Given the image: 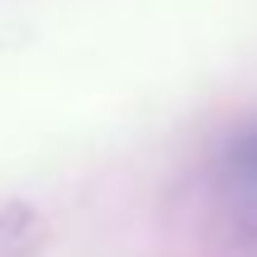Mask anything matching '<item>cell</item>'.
<instances>
[{"label":"cell","mask_w":257,"mask_h":257,"mask_svg":"<svg viewBox=\"0 0 257 257\" xmlns=\"http://www.w3.org/2000/svg\"><path fill=\"white\" fill-rule=\"evenodd\" d=\"M229 172H233V181H243V186H252V191H257V124L238 138V143H233Z\"/></svg>","instance_id":"6da1fadb"}]
</instances>
